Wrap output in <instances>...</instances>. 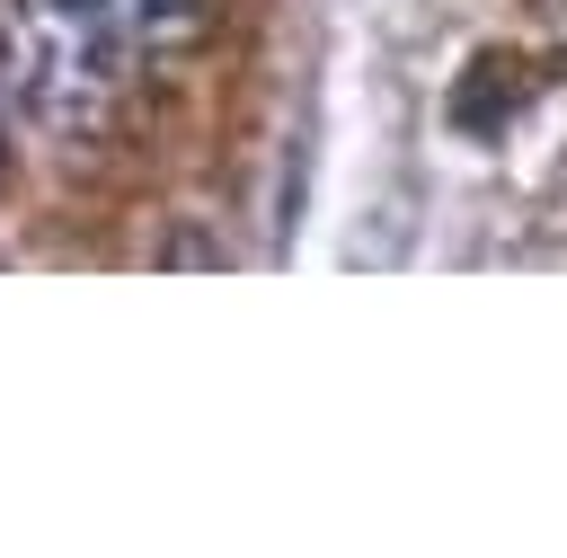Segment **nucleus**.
I'll list each match as a JSON object with an SVG mask.
<instances>
[{"instance_id":"obj_1","label":"nucleus","mask_w":567,"mask_h":558,"mask_svg":"<svg viewBox=\"0 0 567 558\" xmlns=\"http://www.w3.org/2000/svg\"><path fill=\"white\" fill-rule=\"evenodd\" d=\"M195 9H204V0H35V44H27L35 106H44V89L71 80V71H80V89H106L133 44L195 27Z\"/></svg>"}]
</instances>
